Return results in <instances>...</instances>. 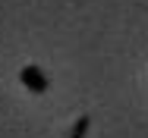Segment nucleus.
I'll list each match as a JSON object with an SVG mask.
<instances>
[{
  "label": "nucleus",
  "mask_w": 148,
  "mask_h": 138,
  "mask_svg": "<svg viewBox=\"0 0 148 138\" xmlns=\"http://www.w3.org/2000/svg\"><path fill=\"white\" fill-rule=\"evenodd\" d=\"M19 79H22V85L29 88L32 94H44V91H47V75H44L38 66H25Z\"/></svg>",
  "instance_id": "f257e3e1"
},
{
  "label": "nucleus",
  "mask_w": 148,
  "mask_h": 138,
  "mask_svg": "<svg viewBox=\"0 0 148 138\" xmlns=\"http://www.w3.org/2000/svg\"><path fill=\"white\" fill-rule=\"evenodd\" d=\"M85 132H88V116H79V122L73 126V132L66 138H85Z\"/></svg>",
  "instance_id": "f03ea898"
}]
</instances>
